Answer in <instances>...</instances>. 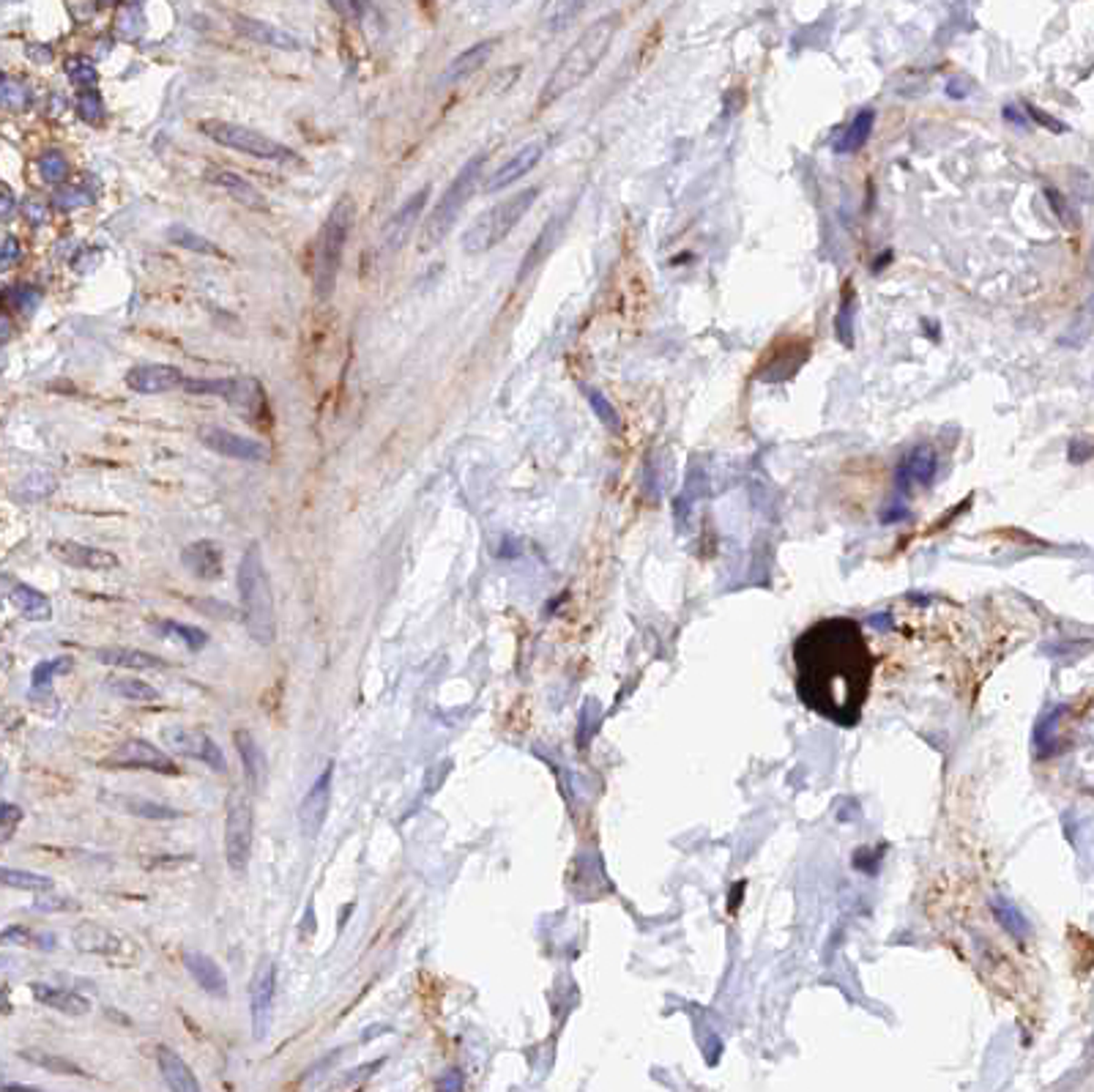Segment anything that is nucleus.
Returning a JSON list of instances; mask_svg holds the SVG:
<instances>
[{
    "label": "nucleus",
    "mask_w": 1094,
    "mask_h": 1092,
    "mask_svg": "<svg viewBox=\"0 0 1094 1092\" xmlns=\"http://www.w3.org/2000/svg\"><path fill=\"white\" fill-rule=\"evenodd\" d=\"M799 701L823 720L851 728L862 720L875 657L854 619H821L791 649Z\"/></svg>",
    "instance_id": "1"
},
{
    "label": "nucleus",
    "mask_w": 1094,
    "mask_h": 1092,
    "mask_svg": "<svg viewBox=\"0 0 1094 1092\" xmlns=\"http://www.w3.org/2000/svg\"><path fill=\"white\" fill-rule=\"evenodd\" d=\"M616 31H619V15H605L597 23H591L580 34V39L564 53V58L547 77V83L539 94V108L558 102L561 97L575 91L580 83H586L594 75V69L602 64L605 53L610 50Z\"/></svg>",
    "instance_id": "2"
},
{
    "label": "nucleus",
    "mask_w": 1094,
    "mask_h": 1092,
    "mask_svg": "<svg viewBox=\"0 0 1094 1092\" xmlns=\"http://www.w3.org/2000/svg\"><path fill=\"white\" fill-rule=\"evenodd\" d=\"M239 600H241V622L250 638L258 646H271L277 641V608L271 578L263 564L261 545L252 542L239 564Z\"/></svg>",
    "instance_id": "3"
},
{
    "label": "nucleus",
    "mask_w": 1094,
    "mask_h": 1092,
    "mask_svg": "<svg viewBox=\"0 0 1094 1092\" xmlns=\"http://www.w3.org/2000/svg\"><path fill=\"white\" fill-rule=\"evenodd\" d=\"M353 231V201L351 198H340L321 231V242H318V252H315V296L321 302L332 299L334 285H337V274L343 266V255H345V244L351 239Z\"/></svg>",
    "instance_id": "4"
},
{
    "label": "nucleus",
    "mask_w": 1094,
    "mask_h": 1092,
    "mask_svg": "<svg viewBox=\"0 0 1094 1092\" xmlns=\"http://www.w3.org/2000/svg\"><path fill=\"white\" fill-rule=\"evenodd\" d=\"M537 198H539V187H528V190H520V192L509 195L506 201L496 203L463 233V250L468 255H485L493 247H498L517 228V222L531 211Z\"/></svg>",
    "instance_id": "5"
},
{
    "label": "nucleus",
    "mask_w": 1094,
    "mask_h": 1092,
    "mask_svg": "<svg viewBox=\"0 0 1094 1092\" xmlns=\"http://www.w3.org/2000/svg\"><path fill=\"white\" fill-rule=\"evenodd\" d=\"M482 168H485V154L471 157V160L465 162V168H460V173L455 176V181L444 190L438 206L433 209V214L427 217V222H424V228H422V239H419V250H422V252H430L433 247H438V244L449 236V231L455 228V222H457L463 206L471 201V195H474L476 187H479Z\"/></svg>",
    "instance_id": "6"
},
{
    "label": "nucleus",
    "mask_w": 1094,
    "mask_h": 1092,
    "mask_svg": "<svg viewBox=\"0 0 1094 1092\" xmlns=\"http://www.w3.org/2000/svg\"><path fill=\"white\" fill-rule=\"evenodd\" d=\"M72 939H75V947L83 955H97V958H102V961H107L113 966H138L140 958H143V950H140L135 936H129V933H124L118 928L94 922V920L80 922L75 928Z\"/></svg>",
    "instance_id": "7"
},
{
    "label": "nucleus",
    "mask_w": 1094,
    "mask_h": 1092,
    "mask_svg": "<svg viewBox=\"0 0 1094 1092\" xmlns=\"http://www.w3.org/2000/svg\"><path fill=\"white\" fill-rule=\"evenodd\" d=\"M252 838H255V810L250 794L239 786L228 797V819H225V860L233 873L244 876L252 860Z\"/></svg>",
    "instance_id": "8"
},
{
    "label": "nucleus",
    "mask_w": 1094,
    "mask_h": 1092,
    "mask_svg": "<svg viewBox=\"0 0 1094 1092\" xmlns=\"http://www.w3.org/2000/svg\"><path fill=\"white\" fill-rule=\"evenodd\" d=\"M200 132H203L206 138H211L214 143H220V146H225V149H230V151L250 154V157H255V160H274V162L293 160V154H291L282 143H277L274 138H269V135H263V132H258V129L241 127V124H230V121H203V124H200Z\"/></svg>",
    "instance_id": "9"
},
{
    "label": "nucleus",
    "mask_w": 1094,
    "mask_h": 1092,
    "mask_svg": "<svg viewBox=\"0 0 1094 1092\" xmlns=\"http://www.w3.org/2000/svg\"><path fill=\"white\" fill-rule=\"evenodd\" d=\"M162 739L173 753H179V756H184L189 761H200V764H206L209 769H214L220 775L228 772L225 753L220 750V745L206 731L187 728V726H168L162 731Z\"/></svg>",
    "instance_id": "10"
},
{
    "label": "nucleus",
    "mask_w": 1094,
    "mask_h": 1092,
    "mask_svg": "<svg viewBox=\"0 0 1094 1092\" xmlns=\"http://www.w3.org/2000/svg\"><path fill=\"white\" fill-rule=\"evenodd\" d=\"M274 999H277V963L263 958L250 980V1013H252V1037L266 1040L274 1021Z\"/></svg>",
    "instance_id": "11"
},
{
    "label": "nucleus",
    "mask_w": 1094,
    "mask_h": 1092,
    "mask_svg": "<svg viewBox=\"0 0 1094 1092\" xmlns=\"http://www.w3.org/2000/svg\"><path fill=\"white\" fill-rule=\"evenodd\" d=\"M102 767H107V769H151V772H162V775H176L179 772L176 761L165 750H159L148 739H138V737L121 742L102 761Z\"/></svg>",
    "instance_id": "12"
},
{
    "label": "nucleus",
    "mask_w": 1094,
    "mask_h": 1092,
    "mask_svg": "<svg viewBox=\"0 0 1094 1092\" xmlns=\"http://www.w3.org/2000/svg\"><path fill=\"white\" fill-rule=\"evenodd\" d=\"M198 438H200V444H203L206 449H211V452H217V455H222V458L247 460V463H263V460H269L266 444H261V441H255V438H250V436H239V433L225 430V428L206 425V428L198 430Z\"/></svg>",
    "instance_id": "13"
},
{
    "label": "nucleus",
    "mask_w": 1094,
    "mask_h": 1092,
    "mask_svg": "<svg viewBox=\"0 0 1094 1092\" xmlns=\"http://www.w3.org/2000/svg\"><path fill=\"white\" fill-rule=\"evenodd\" d=\"M184 389L192 395H220L239 411L263 408V392H261L258 381H250V378H220V381L187 378Z\"/></svg>",
    "instance_id": "14"
},
{
    "label": "nucleus",
    "mask_w": 1094,
    "mask_h": 1092,
    "mask_svg": "<svg viewBox=\"0 0 1094 1092\" xmlns=\"http://www.w3.org/2000/svg\"><path fill=\"white\" fill-rule=\"evenodd\" d=\"M332 783H334V764L329 761L326 769L318 775V780L307 788V794L299 805V827H302L304 838L321 835L329 808H332Z\"/></svg>",
    "instance_id": "15"
},
{
    "label": "nucleus",
    "mask_w": 1094,
    "mask_h": 1092,
    "mask_svg": "<svg viewBox=\"0 0 1094 1092\" xmlns=\"http://www.w3.org/2000/svg\"><path fill=\"white\" fill-rule=\"evenodd\" d=\"M427 198H430V187H424L416 195H411L400 206V211H394V217L386 222V228H383V252L386 255H397L411 242V236L416 231V222H419V217L424 211Z\"/></svg>",
    "instance_id": "16"
},
{
    "label": "nucleus",
    "mask_w": 1094,
    "mask_h": 1092,
    "mask_svg": "<svg viewBox=\"0 0 1094 1092\" xmlns=\"http://www.w3.org/2000/svg\"><path fill=\"white\" fill-rule=\"evenodd\" d=\"M50 553H53L58 561H64L66 567L91 570V572H107V570H116V567L121 564L116 553L102 551V548H94V545H83V542H75V540H56V542H50Z\"/></svg>",
    "instance_id": "17"
},
{
    "label": "nucleus",
    "mask_w": 1094,
    "mask_h": 1092,
    "mask_svg": "<svg viewBox=\"0 0 1094 1092\" xmlns=\"http://www.w3.org/2000/svg\"><path fill=\"white\" fill-rule=\"evenodd\" d=\"M184 384V373L173 365H138L127 373V386L138 395H165Z\"/></svg>",
    "instance_id": "18"
},
{
    "label": "nucleus",
    "mask_w": 1094,
    "mask_h": 1092,
    "mask_svg": "<svg viewBox=\"0 0 1094 1092\" xmlns=\"http://www.w3.org/2000/svg\"><path fill=\"white\" fill-rule=\"evenodd\" d=\"M181 963L187 966V972L192 974V980H195L206 994H211V996H217V999H225V996L230 994L225 969H222L209 953H203V950H184V953H181Z\"/></svg>",
    "instance_id": "19"
},
{
    "label": "nucleus",
    "mask_w": 1094,
    "mask_h": 1092,
    "mask_svg": "<svg viewBox=\"0 0 1094 1092\" xmlns=\"http://www.w3.org/2000/svg\"><path fill=\"white\" fill-rule=\"evenodd\" d=\"M206 181H211L214 187H220L225 195H230L239 206L250 209V211H269V201L261 190H255V184H250L247 179H241L233 170H222V168H209L206 170Z\"/></svg>",
    "instance_id": "20"
},
{
    "label": "nucleus",
    "mask_w": 1094,
    "mask_h": 1092,
    "mask_svg": "<svg viewBox=\"0 0 1094 1092\" xmlns=\"http://www.w3.org/2000/svg\"><path fill=\"white\" fill-rule=\"evenodd\" d=\"M542 154H545V146L542 143H528V146H523L509 162H504L490 179H487V184H485V192H501V190H509L512 184H517L526 173H531L537 165H539V160H542Z\"/></svg>",
    "instance_id": "21"
},
{
    "label": "nucleus",
    "mask_w": 1094,
    "mask_h": 1092,
    "mask_svg": "<svg viewBox=\"0 0 1094 1092\" xmlns=\"http://www.w3.org/2000/svg\"><path fill=\"white\" fill-rule=\"evenodd\" d=\"M233 742H236V750H239L241 764H244L247 788H250L252 794H261L263 786H266V772H269V758H266L263 747L258 745V739H255L252 731H247V728H239V731L233 734Z\"/></svg>",
    "instance_id": "22"
},
{
    "label": "nucleus",
    "mask_w": 1094,
    "mask_h": 1092,
    "mask_svg": "<svg viewBox=\"0 0 1094 1092\" xmlns=\"http://www.w3.org/2000/svg\"><path fill=\"white\" fill-rule=\"evenodd\" d=\"M184 567L200 578V581H217L222 578V548L214 540H198L189 542L181 553Z\"/></svg>",
    "instance_id": "23"
},
{
    "label": "nucleus",
    "mask_w": 1094,
    "mask_h": 1092,
    "mask_svg": "<svg viewBox=\"0 0 1094 1092\" xmlns=\"http://www.w3.org/2000/svg\"><path fill=\"white\" fill-rule=\"evenodd\" d=\"M157 1067L165 1078V1084L176 1092H198L200 1081L195 1076V1070L189 1067V1062L170 1046H157Z\"/></svg>",
    "instance_id": "24"
},
{
    "label": "nucleus",
    "mask_w": 1094,
    "mask_h": 1092,
    "mask_svg": "<svg viewBox=\"0 0 1094 1092\" xmlns=\"http://www.w3.org/2000/svg\"><path fill=\"white\" fill-rule=\"evenodd\" d=\"M233 28H236L244 39H250V42H255V45L274 47V50H299V47H302L299 39H296L293 34H288V31H282V28H277V26H271V23L255 20V17H241V15H236V17H233Z\"/></svg>",
    "instance_id": "25"
},
{
    "label": "nucleus",
    "mask_w": 1094,
    "mask_h": 1092,
    "mask_svg": "<svg viewBox=\"0 0 1094 1092\" xmlns=\"http://www.w3.org/2000/svg\"><path fill=\"white\" fill-rule=\"evenodd\" d=\"M110 808H116L118 813H127V816H138V819H148V821H173V819H181L184 813L179 810V808H173V805H165V802H157V799H148V797H129V794H113V797H102Z\"/></svg>",
    "instance_id": "26"
},
{
    "label": "nucleus",
    "mask_w": 1094,
    "mask_h": 1092,
    "mask_svg": "<svg viewBox=\"0 0 1094 1092\" xmlns=\"http://www.w3.org/2000/svg\"><path fill=\"white\" fill-rule=\"evenodd\" d=\"M31 994L39 1004H45L56 1013H64V1015H88L94 1007L88 996L69 991V988L50 985V983H31Z\"/></svg>",
    "instance_id": "27"
},
{
    "label": "nucleus",
    "mask_w": 1094,
    "mask_h": 1092,
    "mask_svg": "<svg viewBox=\"0 0 1094 1092\" xmlns=\"http://www.w3.org/2000/svg\"><path fill=\"white\" fill-rule=\"evenodd\" d=\"M94 657L105 665H116V668H127V671H157L165 668L168 663L146 649H135V646H99L94 649Z\"/></svg>",
    "instance_id": "28"
},
{
    "label": "nucleus",
    "mask_w": 1094,
    "mask_h": 1092,
    "mask_svg": "<svg viewBox=\"0 0 1094 1092\" xmlns=\"http://www.w3.org/2000/svg\"><path fill=\"white\" fill-rule=\"evenodd\" d=\"M496 47H498V39H485V42L468 47L465 53H460V56L446 67L441 83H444V86H455V83L468 80L471 75H476V72L490 61V56L496 53Z\"/></svg>",
    "instance_id": "29"
},
{
    "label": "nucleus",
    "mask_w": 1094,
    "mask_h": 1092,
    "mask_svg": "<svg viewBox=\"0 0 1094 1092\" xmlns=\"http://www.w3.org/2000/svg\"><path fill=\"white\" fill-rule=\"evenodd\" d=\"M12 605L31 622H50L53 619V603L47 594H42L39 589L28 586V583H15L9 592Z\"/></svg>",
    "instance_id": "30"
},
{
    "label": "nucleus",
    "mask_w": 1094,
    "mask_h": 1092,
    "mask_svg": "<svg viewBox=\"0 0 1094 1092\" xmlns=\"http://www.w3.org/2000/svg\"><path fill=\"white\" fill-rule=\"evenodd\" d=\"M938 469V458L933 447H914L900 463V479L908 485H927Z\"/></svg>",
    "instance_id": "31"
},
{
    "label": "nucleus",
    "mask_w": 1094,
    "mask_h": 1092,
    "mask_svg": "<svg viewBox=\"0 0 1094 1092\" xmlns=\"http://www.w3.org/2000/svg\"><path fill=\"white\" fill-rule=\"evenodd\" d=\"M586 6V0H545L539 9V23L545 31H564Z\"/></svg>",
    "instance_id": "32"
},
{
    "label": "nucleus",
    "mask_w": 1094,
    "mask_h": 1092,
    "mask_svg": "<svg viewBox=\"0 0 1094 1092\" xmlns=\"http://www.w3.org/2000/svg\"><path fill=\"white\" fill-rule=\"evenodd\" d=\"M873 124H875V113L873 110H859L856 118L848 124V129L843 132V138L837 140L834 151L837 154H854L859 149L867 146L870 135H873Z\"/></svg>",
    "instance_id": "33"
},
{
    "label": "nucleus",
    "mask_w": 1094,
    "mask_h": 1092,
    "mask_svg": "<svg viewBox=\"0 0 1094 1092\" xmlns=\"http://www.w3.org/2000/svg\"><path fill=\"white\" fill-rule=\"evenodd\" d=\"M20 1056H23L26 1062H31V1065H36V1067H45V1070L53 1073V1076H77V1078H86V1076H88L77 1062H72V1059H66V1056H61V1054H53V1051L23 1048Z\"/></svg>",
    "instance_id": "34"
},
{
    "label": "nucleus",
    "mask_w": 1094,
    "mask_h": 1092,
    "mask_svg": "<svg viewBox=\"0 0 1094 1092\" xmlns=\"http://www.w3.org/2000/svg\"><path fill=\"white\" fill-rule=\"evenodd\" d=\"M105 687L113 695H118L124 701H135V704H148V701L159 698V690L154 685H148L143 679H132V676H113Z\"/></svg>",
    "instance_id": "35"
},
{
    "label": "nucleus",
    "mask_w": 1094,
    "mask_h": 1092,
    "mask_svg": "<svg viewBox=\"0 0 1094 1092\" xmlns=\"http://www.w3.org/2000/svg\"><path fill=\"white\" fill-rule=\"evenodd\" d=\"M0 879H4V884L6 887H15V890H26V892H50L53 887H56V881L50 879V876H45V873H34V871H23V868H4L0 871Z\"/></svg>",
    "instance_id": "36"
},
{
    "label": "nucleus",
    "mask_w": 1094,
    "mask_h": 1092,
    "mask_svg": "<svg viewBox=\"0 0 1094 1092\" xmlns=\"http://www.w3.org/2000/svg\"><path fill=\"white\" fill-rule=\"evenodd\" d=\"M168 239L176 244V247H181V250H189V252H195V255H206V258H225V252L214 244V242H209L206 236H200V233H195V231H189V228H184V225H176V228H170L168 231Z\"/></svg>",
    "instance_id": "37"
},
{
    "label": "nucleus",
    "mask_w": 1094,
    "mask_h": 1092,
    "mask_svg": "<svg viewBox=\"0 0 1094 1092\" xmlns=\"http://www.w3.org/2000/svg\"><path fill=\"white\" fill-rule=\"evenodd\" d=\"M4 944H20V947H39V950H53L56 947V936H45L36 933L26 925H9L4 928Z\"/></svg>",
    "instance_id": "38"
},
{
    "label": "nucleus",
    "mask_w": 1094,
    "mask_h": 1092,
    "mask_svg": "<svg viewBox=\"0 0 1094 1092\" xmlns=\"http://www.w3.org/2000/svg\"><path fill=\"white\" fill-rule=\"evenodd\" d=\"M159 630H162V635L181 641V644H184L189 652H200V649L209 644V635H206L203 630H198V627H189V624H181V622H162V624H159Z\"/></svg>",
    "instance_id": "39"
},
{
    "label": "nucleus",
    "mask_w": 1094,
    "mask_h": 1092,
    "mask_svg": "<svg viewBox=\"0 0 1094 1092\" xmlns=\"http://www.w3.org/2000/svg\"><path fill=\"white\" fill-rule=\"evenodd\" d=\"M993 912H996V917H998V922L1012 933V936H1017V939H1023L1026 933H1028V922H1026V917L1012 906V903H1007V901H993Z\"/></svg>",
    "instance_id": "40"
},
{
    "label": "nucleus",
    "mask_w": 1094,
    "mask_h": 1092,
    "mask_svg": "<svg viewBox=\"0 0 1094 1092\" xmlns=\"http://www.w3.org/2000/svg\"><path fill=\"white\" fill-rule=\"evenodd\" d=\"M586 397H588V403H591V408H594V414L599 417V422L605 425V428H610V430H619L621 428V419H619V411L613 408V403L599 392V389H586Z\"/></svg>",
    "instance_id": "41"
},
{
    "label": "nucleus",
    "mask_w": 1094,
    "mask_h": 1092,
    "mask_svg": "<svg viewBox=\"0 0 1094 1092\" xmlns=\"http://www.w3.org/2000/svg\"><path fill=\"white\" fill-rule=\"evenodd\" d=\"M39 170H42V179H45L47 184H61V181L66 179V173H69V165H66L64 154L47 151V154L42 157V162H39Z\"/></svg>",
    "instance_id": "42"
},
{
    "label": "nucleus",
    "mask_w": 1094,
    "mask_h": 1092,
    "mask_svg": "<svg viewBox=\"0 0 1094 1092\" xmlns=\"http://www.w3.org/2000/svg\"><path fill=\"white\" fill-rule=\"evenodd\" d=\"M66 75H69L77 86H94V83L99 80L97 67L88 64L86 58H72V61H66Z\"/></svg>",
    "instance_id": "43"
},
{
    "label": "nucleus",
    "mask_w": 1094,
    "mask_h": 1092,
    "mask_svg": "<svg viewBox=\"0 0 1094 1092\" xmlns=\"http://www.w3.org/2000/svg\"><path fill=\"white\" fill-rule=\"evenodd\" d=\"M69 668H72V660H66V657H58V660H47V663L36 665V671H34V687H42V685H50L56 674H61V671H69Z\"/></svg>",
    "instance_id": "44"
},
{
    "label": "nucleus",
    "mask_w": 1094,
    "mask_h": 1092,
    "mask_svg": "<svg viewBox=\"0 0 1094 1092\" xmlns=\"http://www.w3.org/2000/svg\"><path fill=\"white\" fill-rule=\"evenodd\" d=\"M4 102H6V108H12V110H23V108H28L31 94H28V88H26L23 83H17V80H4Z\"/></svg>",
    "instance_id": "45"
},
{
    "label": "nucleus",
    "mask_w": 1094,
    "mask_h": 1092,
    "mask_svg": "<svg viewBox=\"0 0 1094 1092\" xmlns=\"http://www.w3.org/2000/svg\"><path fill=\"white\" fill-rule=\"evenodd\" d=\"M53 203H56L58 209L75 211V209H80V206H88L91 198H88L83 190H77V187H66V190H58V192H56Z\"/></svg>",
    "instance_id": "46"
},
{
    "label": "nucleus",
    "mask_w": 1094,
    "mask_h": 1092,
    "mask_svg": "<svg viewBox=\"0 0 1094 1092\" xmlns=\"http://www.w3.org/2000/svg\"><path fill=\"white\" fill-rule=\"evenodd\" d=\"M851 318H854V302H851V296H845V302H843V307H840V313H837V321H834V329H837V335H840V340H843L845 345H851V340H854V324H851Z\"/></svg>",
    "instance_id": "47"
},
{
    "label": "nucleus",
    "mask_w": 1094,
    "mask_h": 1092,
    "mask_svg": "<svg viewBox=\"0 0 1094 1092\" xmlns=\"http://www.w3.org/2000/svg\"><path fill=\"white\" fill-rule=\"evenodd\" d=\"M34 909H39V912H75V909H80V903L72 901V898H66V895L42 892V898L34 903Z\"/></svg>",
    "instance_id": "48"
},
{
    "label": "nucleus",
    "mask_w": 1094,
    "mask_h": 1092,
    "mask_svg": "<svg viewBox=\"0 0 1094 1092\" xmlns=\"http://www.w3.org/2000/svg\"><path fill=\"white\" fill-rule=\"evenodd\" d=\"M23 816H26L23 808H17L12 802H4V808H0V829H4V840H9L15 835V829L23 821Z\"/></svg>",
    "instance_id": "49"
},
{
    "label": "nucleus",
    "mask_w": 1094,
    "mask_h": 1092,
    "mask_svg": "<svg viewBox=\"0 0 1094 1092\" xmlns=\"http://www.w3.org/2000/svg\"><path fill=\"white\" fill-rule=\"evenodd\" d=\"M23 258V247H20V242L15 239V236H6V242H4V252H0V269L4 272H9L17 261Z\"/></svg>",
    "instance_id": "50"
},
{
    "label": "nucleus",
    "mask_w": 1094,
    "mask_h": 1092,
    "mask_svg": "<svg viewBox=\"0 0 1094 1092\" xmlns=\"http://www.w3.org/2000/svg\"><path fill=\"white\" fill-rule=\"evenodd\" d=\"M80 116L88 118V121H102L105 110H102V102H99L97 94H83L80 97Z\"/></svg>",
    "instance_id": "51"
},
{
    "label": "nucleus",
    "mask_w": 1094,
    "mask_h": 1092,
    "mask_svg": "<svg viewBox=\"0 0 1094 1092\" xmlns=\"http://www.w3.org/2000/svg\"><path fill=\"white\" fill-rule=\"evenodd\" d=\"M206 616H222V619H233V608L230 605H225V603H217V600H198L195 603Z\"/></svg>",
    "instance_id": "52"
},
{
    "label": "nucleus",
    "mask_w": 1094,
    "mask_h": 1092,
    "mask_svg": "<svg viewBox=\"0 0 1094 1092\" xmlns=\"http://www.w3.org/2000/svg\"><path fill=\"white\" fill-rule=\"evenodd\" d=\"M1094 455V444L1089 441V444H1083V441H1072L1069 444V460L1072 463H1083L1086 458H1091Z\"/></svg>",
    "instance_id": "53"
},
{
    "label": "nucleus",
    "mask_w": 1094,
    "mask_h": 1092,
    "mask_svg": "<svg viewBox=\"0 0 1094 1092\" xmlns=\"http://www.w3.org/2000/svg\"><path fill=\"white\" fill-rule=\"evenodd\" d=\"M329 4H332L343 17H356V15H359V0H329Z\"/></svg>",
    "instance_id": "54"
},
{
    "label": "nucleus",
    "mask_w": 1094,
    "mask_h": 1092,
    "mask_svg": "<svg viewBox=\"0 0 1094 1092\" xmlns=\"http://www.w3.org/2000/svg\"><path fill=\"white\" fill-rule=\"evenodd\" d=\"M0 198H4V203H0V217H4V222H9L12 220V214H15V198H12V190L9 187H4L0 190Z\"/></svg>",
    "instance_id": "55"
},
{
    "label": "nucleus",
    "mask_w": 1094,
    "mask_h": 1092,
    "mask_svg": "<svg viewBox=\"0 0 1094 1092\" xmlns=\"http://www.w3.org/2000/svg\"><path fill=\"white\" fill-rule=\"evenodd\" d=\"M460 1087H463V1076L457 1070H449L446 1078L438 1081V1089H460Z\"/></svg>",
    "instance_id": "56"
},
{
    "label": "nucleus",
    "mask_w": 1094,
    "mask_h": 1092,
    "mask_svg": "<svg viewBox=\"0 0 1094 1092\" xmlns=\"http://www.w3.org/2000/svg\"><path fill=\"white\" fill-rule=\"evenodd\" d=\"M97 4H99L102 9H110V6H116V4H118V0H97Z\"/></svg>",
    "instance_id": "57"
}]
</instances>
